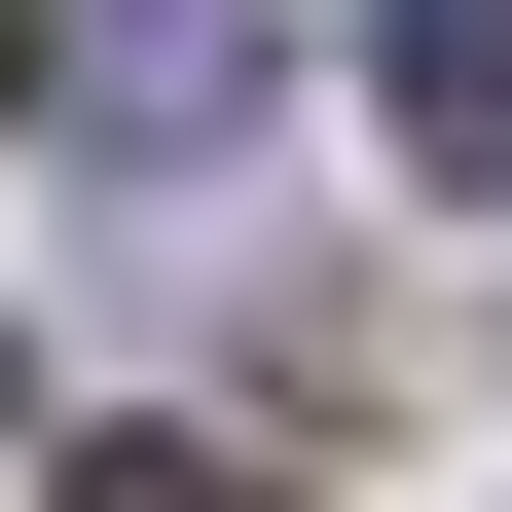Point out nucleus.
Instances as JSON below:
<instances>
[{"label": "nucleus", "instance_id": "nucleus-1", "mask_svg": "<svg viewBox=\"0 0 512 512\" xmlns=\"http://www.w3.org/2000/svg\"><path fill=\"white\" fill-rule=\"evenodd\" d=\"M403 147H512V0H403Z\"/></svg>", "mask_w": 512, "mask_h": 512}, {"label": "nucleus", "instance_id": "nucleus-2", "mask_svg": "<svg viewBox=\"0 0 512 512\" xmlns=\"http://www.w3.org/2000/svg\"><path fill=\"white\" fill-rule=\"evenodd\" d=\"M74 512H256V476H220V439H74Z\"/></svg>", "mask_w": 512, "mask_h": 512}]
</instances>
